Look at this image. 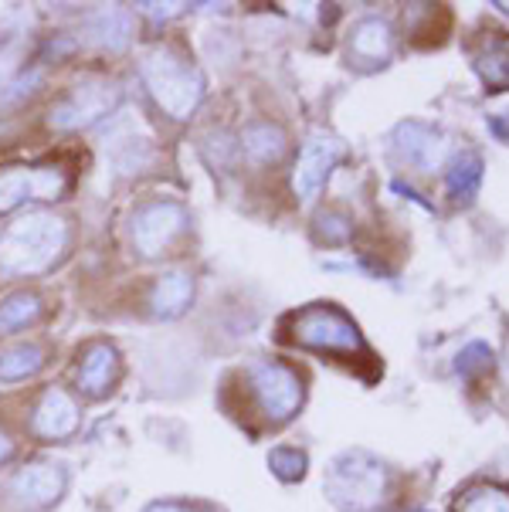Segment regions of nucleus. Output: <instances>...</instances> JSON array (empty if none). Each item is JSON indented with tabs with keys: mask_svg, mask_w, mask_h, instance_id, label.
Instances as JSON below:
<instances>
[{
	"mask_svg": "<svg viewBox=\"0 0 509 512\" xmlns=\"http://www.w3.org/2000/svg\"><path fill=\"white\" fill-rule=\"evenodd\" d=\"M68 228L62 218L34 211L28 218L14 221L0 238V268L11 275H38L55 265L65 251Z\"/></svg>",
	"mask_w": 509,
	"mask_h": 512,
	"instance_id": "1",
	"label": "nucleus"
},
{
	"mask_svg": "<svg viewBox=\"0 0 509 512\" xmlns=\"http://www.w3.org/2000/svg\"><path fill=\"white\" fill-rule=\"evenodd\" d=\"M387 492V472L367 451H343L326 472V496L347 512H370Z\"/></svg>",
	"mask_w": 509,
	"mask_h": 512,
	"instance_id": "2",
	"label": "nucleus"
},
{
	"mask_svg": "<svg viewBox=\"0 0 509 512\" xmlns=\"http://www.w3.org/2000/svg\"><path fill=\"white\" fill-rule=\"evenodd\" d=\"M143 78H146V89L157 99V106L170 119H191V112L197 109V102L204 95L201 75L170 48H157L146 55Z\"/></svg>",
	"mask_w": 509,
	"mask_h": 512,
	"instance_id": "3",
	"label": "nucleus"
},
{
	"mask_svg": "<svg viewBox=\"0 0 509 512\" xmlns=\"http://www.w3.org/2000/svg\"><path fill=\"white\" fill-rule=\"evenodd\" d=\"M292 340L323 353H347V357L364 353L360 329L336 306H309L299 316H292Z\"/></svg>",
	"mask_w": 509,
	"mask_h": 512,
	"instance_id": "4",
	"label": "nucleus"
},
{
	"mask_svg": "<svg viewBox=\"0 0 509 512\" xmlns=\"http://www.w3.org/2000/svg\"><path fill=\"white\" fill-rule=\"evenodd\" d=\"M248 384L258 401V411L265 414L269 424H286L303 404V380L286 363H255L248 370Z\"/></svg>",
	"mask_w": 509,
	"mask_h": 512,
	"instance_id": "5",
	"label": "nucleus"
},
{
	"mask_svg": "<svg viewBox=\"0 0 509 512\" xmlns=\"http://www.w3.org/2000/svg\"><path fill=\"white\" fill-rule=\"evenodd\" d=\"M68 177L58 167H11L0 173V211H14L24 201H58Z\"/></svg>",
	"mask_w": 509,
	"mask_h": 512,
	"instance_id": "6",
	"label": "nucleus"
},
{
	"mask_svg": "<svg viewBox=\"0 0 509 512\" xmlns=\"http://www.w3.org/2000/svg\"><path fill=\"white\" fill-rule=\"evenodd\" d=\"M187 228V211L177 201H153L136 211L133 218V241L146 258L163 255V248L174 245L180 231Z\"/></svg>",
	"mask_w": 509,
	"mask_h": 512,
	"instance_id": "7",
	"label": "nucleus"
},
{
	"mask_svg": "<svg viewBox=\"0 0 509 512\" xmlns=\"http://www.w3.org/2000/svg\"><path fill=\"white\" fill-rule=\"evenodd\" d=\"M116 99H119V92L112 82H82L51 109V126H58V129L92 126L96 119L109 116Z\"/></svg>",
	"mask_w": 509,
	"mask_h": 512,
	"instance_id": "8",
	"label": "nucleus"
},
{
	"mask_svg": "<svg viewBox=\"0 0 509 512\" xmlns=\"http://www.w3.org/2000/svg\"><path fill=\"white\" fill-rule=\"evenodd\" d=\"M343 143L333 140V136H313L303 153L296 160V170H292V187H296V197L299 201H316L319 197V187L326 184L330 170L336 163L343 160Z\"/></svg>",
	"mask_w": 509,
	"mask_h": 512,
	"instance_id": "9",
	"label": "nucleus"
},
{
	"mask_svg": "<svg viewBox=\"0 0 509 512\" xmlns=\"http://www.w3.org/2000/svg\"><path fill=\"white\" fill-rule=\"evenodd\" d=\"M65 472L58 465H28L11 479V499L21 509H51L65 496Z\"/></svg>",
	"mask_w": 509,
	"mask_h": 512,
	"instance_id": "10",
	"label": "nucleus"
},
{
	"mask_svg": "<svg viewBox=\"0 0 509 512\" xmlns=\"http://www.w3.org/2000/svg\"><path fill=\"white\" fill-rule=\"evenodd\" d=\"M79 404L65 394V390L51 387L45 390V397L34 407V431L48 441H62V438H72L79 431Z\"/></svg>",
	"mask_w": 509,
	"mask_h": 512,
	"instance_id": "11",
	"label": "nucleus"
},
{
	"mask_svg": "<svg viewBox=\"0 0 509 512\" xmlns=\"http://www.w3.org/2000/svg\"><path fill=\"white\" fill-rule=\"evenodd\" d=\"M394 153H398L408 167L428 173L442 163L445 143L435 129H428L421 123H401L398 129H394Z\"/></svg>",
	"mask_w": 509,
	"mask_h": 512,
	"instance_id": "12",
	"label": "nucleus"
},
{
	"mask_svg": "<svg viewBox=\"0 0 509 512\" xmlns=\"http://www.w3.org/2000/svg\"><path fill=\"white\" fill-rule=\"evenodd\" d=\"M136 126H140V119H126V123L112 126V133H109L106 153H109V160L119 167V173H140L146 163L153 160L150 136H136L133 133Z\"/></svg>",
	"mask_w": 509,
	"mask_h": 512,
	"instance_id": "13",
	"label": "nucleus"
},
{
	"mask_svg": "<svg viewBox=\"0 0 509 512\" xmlns=\"http://www.w3.org/2000/svg\"><path fill=\"white\" fill-rule=\"evenodd\" d=\"M116 373H119V357L109 343H96L89 346V353L82 357L79 367V387L82 394L89 397H106L112 384H116Z\"/></svg>",
	"mask_w": 509,
	"mask_h": 512,
	"instance_id": "14",
	"label": "nucleus"
},
{
	"mask_svg": "<svg viewBox=\"0 0 509 512\" xmlns=\"http://www.w3.org/2000/svg\"><path fill=\"white\" fill-rule=\"evenodd\" d=\"M476 72L493 92L509 89V38L503 31H489L476 48Z\"/></svg>",
	"mask_w": 509,
	"mask_h": 512,
	"instance_id": "15",
	"label": "nucleus"
},
{
	"mask_svg": "<svg viewBox=\"0 0 509 512\" xmlns=\"http://www.w3.org/2000/svg\"><path fill=\"white\" fill-rule=\"evenodd\" d=\"M350 55L364 65H377L391 55V28L381 17H367V21L357 24L350 38Z\"/></svg>",
	"mask_w": 509,
	"mask_h": 512,
	"instance_id": "16",
	"label": "nucleus"
},
{
	"mask_svg": "<svg viewBox=\"0 0 509 512\" xmlns=\"http://www.w3.org/2000/svg\"><path fill=\"white\" fill-rule=\"evenodd\" d=\"M191 299H194V282H191V275H184V272H167L163 279L157 282V289H153L150 295V306L157 316L163 319H174L180 316L187 306H191Z\"/></svg>",
	"mask_w": 509,
	"mask_h": 512,
	"instance_id": "17",
	"label": "nucleus"
},
{
	"mask_svg": "<svg viewBox=\"0 0 509 512\" xmlns=\"http://www.w3.org/2000/svg\"><path fill=\"white\" fill-rule=\"evenodd\" d=\"M241 150L252 163H279L286 156V133L272 123H252L241 133Z\"/></svg>",
	"mask_w": 509,
	"mask_h": 512,
	"instance_id": "18",
	"label": "nucleus"
},
{
	"mask_svg": "<svg viewBox=\"0 0 509 512\" xmlns=\"http://www.w3.org/2000/svg\"><path fill=\"white\" fill-rule=\"evenodd\" d=\"M89 31H92V41H96V45L119 51L129 45L133 17H129V11H123V7H106V11H99L89 21Z\"/></svg>",
	"mask_w": 509,
	"mask_h": 512,
	"instance_id": "19",
	"label": "nucleus"
},
{
	"mask_svg": "<svg viewBox=\"0 0 509 512\" xmlns=\"http://www.w3.org/2000/svg\"><path fill=\"white\" fill-rule=\"evenodd\" d=\"M448 194L455 197V201H472V197L479 194V184H482V156L465 150L452 160V167H448Z\"/></svg>",
	"mask_w": 509,
	"mask_h": 512,
	"instance_id": "20",
	"label": "nucleus"
},
{
	"mask_svg": "<svg viewBox=\"0 0 509 512\" xmlns=\"http://www.w3.org/2000/svg\"><path fill=\"white\" fill-rule=\"evenodd\" d=\"M45 367V350L34 343H17L0 350V380H28Z\"/></svg>",
	"mask_w": 509,
	"mask_h": 512,
	"instance_id": "21",
	"label": "nucleus"
},
{
	"mask_svg": "<svg viewBox=\"0 0 509 512\" xmlns=\"http://www.w3.org/2000/svg\"><path fill=\"white\" fill-rule=\"evenodd\" d=\"M41 316V299L34 292H14L0 302V336L17 333Z\"/></svg>",
	"mask_w": 509,
	"mask_h": 512,
	"instance_id": "22",
	"label": "nucleus"
},
{
	"mask_svg": "<svg viewBox=\"0 0 509 512\" xmlns=\"http://www.w3.org/2000/svg\"><path fill=\"white\" fill-rule=\"evenodd\" d=\"M455 512H509V489L493 482L472 485V489L455 502Z\"/></svg>",
	"mask_w": 509,
	"mask_h": 512,
	"instance_id": "23",
	"label": "nucleus"
},
{
	"mask_svg": "<svg viewBox=\"0 0 509 512\" xmlns=\"http://www.w3.org/2000/svg\"><path fill=\"white\" fill-rule=\"evenodd\" d=\"M269 465L282 482H299L306 475V455L299 448H275L269 455Z\"/></svg>",
	"mask_w": 509,
	"mask_h": 512,
	"instance_id": "24",
	"label": "nucleus"
},
{
	"mask_svg": "<svg viewBox=\"0 0 509 512\" xmlns=\"http://www.w3.org/2000/svg\"><path fill=\"white\" fill-rule=\"evenodd\" d=\"M350 231H353L350 218H343V214H336V211H326L316 218V234L326 245H343V241L350 238Z\"/></svg>",
	"mask_w": 509,
	"mask_h": 512,
	"instance_id": "25",
	"label": "nucleus"
},
{
	"mask_svg": "<svg viewBox=\"0 0 509 512\" xmlns=\"http://www.w3.org/2000/svg\"><path fill=\"white\" fill-rule=\"evenodd\" d=\"M455 367H459V373H465V377H476V373L493 367V350H489L486 343H469L459 353V363H455Z\"/></svg>",
	"mask_w": 509,
	"mask_h": 512,
	"instance_id": "26",
	"label": "nucleus"
},
{
	"mask_svg": "<svg viewBox=\"0 0 509 512\" xmlns=\"http://www.w3.org/2000/svg\"><path fill=\"white\" fill-rule=\"evenodd\" d=\"M143 512H211V509L187 506V502H153V506H146Z\"/></svg>",
	"mask_w": 509,
	"mask_h": 512,
	"instance_id": "27",
	"label": "nucleus"
},
{
	"mask_svg": "<svg viewBox=\"0 0 509 512\" xmlns=\"http://www.w3.org/2000/svg\"><path fill=\"white\" fill-rule=\"evenodd\" d=\"M143 11L153 17H174L184 11V4H143Z\"/></svg>",
	"mask_w": 509,
	"mask_h": 512,
	"instance_id": "28",
	"label": "nucleus"
},
{
	"mask_svg": "<svg viewBox=\"0 0 509 512\" xmlns=\"http://www.w3.org/2000/svg\"><path fill=\"white\" fill-rule=\"evenodd\" d=\"M14 451H17L14 438L7 435L4 428H0V465H4V462H11V458H14Z\"/></svg>",
	"mask_w": 509,
	"mask_h": 512,
	"instance_id": "29",
	"label": "nucleus"
}]
</instances>
